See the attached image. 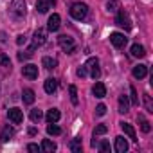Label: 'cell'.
Masks as SVG:
<instances>
[{
  "label": "cell",
  "mask_w": 153,
  "mask_h": 153,
  "mask_svg": "<svg viewBox=\"0 0 153 153\" xmlns=\"http://www.w3.org/2000/svg\"><path fill=\"white\" fill-rule=\"evenodd\" d=\"M68 13H70V16H72L74 20H83V18L87 16V13H88V7H87V4H83V2H76V4L70 6Z\"/></svg>",
  "instance_id": "obj_1"
},
{
  "label": "cell",
  "mask_w": 153,
  "mask_h": 153,
  "mask_svg": "<svg viewBox=\"0 0 153 153\" xmlns=\"http://www.w3.org/2000/svg\"><path fill=\"white\" fill-rule=\"evenodd\" d=\"M45 42H47V31L42 29V27H38V29L34 31V34H33V45L29 47V51L34 52V51H36L38 47H42Z\"/></svg>",
  "instance_id": "obj_2"
},
{
  "label": "cell",
  "mask_w": 153,
  "mask_h": 153,
  "mask_svg": "<svg viewBox=\"0 0 153 153\" xmlns=\"http://www.w3.org/2000/svg\"><path fill=\"white\" fill-rule=\"evenodd\" d=\"M58 43H59V47H61L67 54H72V52L76 51V43H74V38H72V36L61 34V36L58 38Z\"/></svg>",
  "instance_id": "obj_3"
},
{
  "label": "cell",
  "mask_w": 153,
  "mask_h": 153,
  "mask_svg": "<svg viewBox=\"0 0 153 153\" xmlns=\"http://www.w3.org/2000/svg\"><path fill=\"white\" fill-rule=\"evenodd\" d=\"M115 24H117L119 27H123V29H126V31H130V29H131V22H130V16H128V13H126L124 9H117V16H115Z\"/></svg>",
  "instance_id": "obj_4"
},
{
  "label": "cell",
  "mask_w": 153,
  "mask_h": 153,
  "mask_svg": "<svg viewBox=\"0 0 153 153\" xmlns=\"http://www.w3.org/2000/svg\"><path fill=\"white\" fill-rule=\"evenodd\" d=\"M9 11L18 18L25 16V0H13L11 6H9Z\"/></svg>",
  "instance_id": "obj_5"
},
{
  "label": "cell",
  "mask_w": 153,
  "mask_h": 153,
  "mask_svg": "<svg viewBox=\"0 0 153 153\" xmlns=\"http://www.w3.org/2000/svg\"><path fill=\"white\" fill-rule=\"evenodd\" d=\"M99 61H97V58H88V61L85 63V67L87 68H90V76L94 79H99V76H101V70H99Z\"/></svg>",
  "instance_id": "obj_6"
},
{
  "label": "cell",
  "mask_w": 153,
  "mask_h": 153,
  "mask_svg": "<svg viewBox=\"0 0 153 153\" xmlns=\"http://www.w3.org/2000/svg\"><path fill=\"white\" fill-rule=\"evenodd\" d=\"M22 74H24V78H27V79H36L38 78V67L29 63V65H25L22 68Z\"/></svg>",
  "instance_id": "obj_7"
},
{
  "label": "cell",
  "mask_w": 153,
  "mask_h": 153,
  "mask_svg": "<svg viewBox=\"0 0 153 153\" xmlns=\"http://www.w3.org/2000/svg\"><path fill=\"white\" fill-rule=\"evenodd\" d=\"M110 42L114 43V47L121 49V47H124V45H126L128 38H124V34H121V33H112V34H110Z\"/></svg>",
  "instance_id": "obj_8"
},
{
  "label": "cell",
  "mask_w": 153,
  "mask_h": 153,
  "mask_svg": "<svg viewBox=\"0 0 153 153\" xmlns=\"http://www.w3.org/2000/svg\"><path fill=\"white\" fill-rule=\"evenodd\" d=\"M7 117H9V121H11L13 124H20V123L24 121V114H22L20 108H11V110L7 112Z\"/></svg>",
  "instance_id": "obj_9"
},
{
  "label": "cell",
  "mask_w": 153,
  "mask_h": 153,
  "mask_svg": "<svg viewBox=\"0 0 153 153\" xmlns=\"http://www.w3.org/2000/svg\"><path fill=\"white\" fill-rule=\"evenodd\" d=\"M59 22H61V18H59V15H52V16H49V22H47V29L51 31V33H56L58 29H59Z\"/></svg>",
  "instance_id": "obj_10"
},
{
  "label": "cell",
  "mask_w": 153,
  "mask_h": 153,
  "mask_svg": "<svg viewBox=\"0 0 153 153\" xmlns=\"http://www.w3.org/2000/svg\"><path fill=\"white\" fill-rule=\"evenodd\" d=\"M92 94H94L97 99H103V97L106 96V87H105V83L97 81V83L94 85V88H92Z\"/></svg>",
  "instance_id": "obj_11"
},
{
  "label": "cell",
  "mask_w": 153,
  "mask_h": 153,
  "mask_svg": "<svg viewBox=\"0 0 153 153\" xmlns=\"http://www.w3.org/2000/svg\"><path fill=\"white\" fill-rule=\"evenodd\" d=\"M119 112L121 114H128L130 112V99H128V96H119Z\"/></svg>",
  "instance_id": "obj_12"
},
{
  "label": "cell",
  "mask_w": 153,
  "mask_h": 153,
  "mask_svg": "<svg viewBox=\"0 0 153 153\" xmlns=\"http://www.w3.org/2000/svg\"><path fill=\"white\" fill-rule=\"evenodd\" d=\"M121 128H123V131H124L133 142H137V133H135V128H133L131 124H128V123H121Z\"/></svg>",
  "instance_id": "obj_13"
},
{
  "label": "cell",
  "mask_w": 153,
  "mask_h": 153,
  "mask_svg": "<svg viewBox=\"0 0 153 153\" xmlns=\"http://www.w3.org/2000/svg\"><path fill=\"white\" fill-rule=\"evenodd\" d=\"M126 149H128V142H126V139H124L123 135L115 137V151H117V153H124Z\"/></svg>",
  "instance_id": "obj_14"
},
{
  "label": "cell",
  "mask_w": 153,
  "mask_h": 153,
  "mask_svg": "<svg viewBox=\"0 0 153 153\" xmlns=\"http://www.w3.org/2000/svg\"><path fill=\"white\" fill-rule=\"evenodd\" d=\"M43 88H45V92H47V94H54V92H56V88H58V81H56L54 78H49V79H45Z\"/></svg>",
  "instance_id": "obj_15"
},
{
  "label": "cell",
  "mask_w": 153,
  "mask_h": 153,
  "mask_svg": "<svg viewBox=\"0 0 153 153\" xmlns=\"http://www.w3.org/2000/svg\"><path fill=\"white\" fill-rule=\"evenodd\" d=\"M137 121H139V126H140V130H142L144 133H149V131H151V124H149V121H148L142 114L137 115Z\"/></svg>",
  "instance_id": "obj_16"
},
{
  "label": "cell",
  "mask_w": 153,
  "mask_h": 153,
  "mask_svg": "<svg viewBox=\"0 0 153 153\" xmlns=\"http://www.w3.org/2000/svg\"><path fill=\"white\" fill-rule=\"evenodd\" d=\"M146 74H148V67H146V65H137V67H133V78L142 79V78H146Z\"/></svg>",
  "instance_id": "obj_17"
},
{
  "label": "cell",
  "mask_w": 153,
  "mask_h": 153,
  "mask_svg": "<svg viewBox=\"0 0 153 153\" xmlns=\"http://www.w3.org/2000/svg\"><path fill=\"white\" fill-rule=\"evenodd\" d=\"M59 117H61V114H59V110H58V108H51V110L47 112V115H45L47 123H58V121H59Z\"/></svg>",
  "instance_id": "obj_18"
},
{
  "label": "cell",
  "mask_w": 153,
  "mask_h": 153,
  "mask_svg": "<svg viewBox=\"0 0 153 153\" xmlns=\"http://www.w3.org/2000/svg\"><path fill=\"white\" fill-rule=\"evenodd\" d=\"M68 148H70V151H74V153H81V148H83L81 137H76V139H72V140H70V144H68Z\"/></svg>",
  "instance_id": "obj_19"
},
{
  "label": "cell",
  "mask_w": 153,
  "mask_h": 153,
  "mask_svg": "<svg viewBox=\"0 0 153 153\" xmlns=\"http://www.w3.org/2000/svg\"><path fill=\"white\" fill-rule=\"evenodd\" d=\"M13 135H15V128H11V126H4V128H2V133H0V139H2V142H7Z\"/></svg>",
  "instance_id": "obj_20"
},
{
  "label": "cell",
  "mask_w": 153,
  "mask_h": 153,
  "mask_svg": "<svg viewBox=\"0 0 153 153\" xmlns=\"http://www.w3.org/2000/svg\"><path fill=\"white\" fill-rule=\"evenodd\" d=\"M131 56H133V58H144V56H146L144 47L139 45V43H133V45H131Z\"/></svg>",
  "instance_id": "obj_21"
},
{
  "label": "cell",
  "mask_w": 153,
  "mask_h": 153,
  "mask_svg": "<svg viewBox=\"0 0 153 153\" xmlns=\"http://www.w3.org/2000/svg\"><path fill=\"white\" fill-rule=\"evenodd\" d=\"M22 97H24V103H25V105H33L34 99H36V96H34V92H33L31 88H25L24 94H22Z\"/></svg>",
  "instance_id": "obj_22"
},
{
  "label": "cell",
  "mask_w": 153,
  "mask_h": 153,
  "mask_svg": "<svg viewBox=\"0 0 153 153\" xmlns=\"http://www.w3.org/2000/svg\"><path fill=\"white\" fill-rule=\"evenodd\" d=\"M42 65H43L45 68H49V70H51V68H56V65H58V61H56L54 58H49V56H45V58L42 59Z\"/></svg>",
  "instance_id": "obj_23"
},
{
  "label": "cell",
  "mask_w": 153,
  "mask_h": 153,
  "mask_svg": "<svg viewBox=\"0 0 153 153\" xmlns=\"http://www.w3.org/2000/svg\"><path fill=\"white\" fill-rule=\"evenodd\" d=\"M42 149L52 153V151H56V144H54L52 140H49V139H43V142H42Z\"/></svg>",
  "instance_id": "obj_24"
},
{
  "label": "cell",
  "mask_w": 153,
  "mask_h": 153,
  "mask_svg": "<svg viewBox=\"0 0 153 153\" xmlns=\"http://www.w3.org/2000/svg\"><path fill=\"white\" fill-rule=\"evenodd\" d=\"M47 133H49V135H59V133H61V128L56 126V123H49V126H47Z\"/></svg>",
  "instance_id": "obj_25"
},
{
  "label": "cell",
  "mask_w": 153,
  "mask_h": 153,
  "mask_svg": "<svg viewBox=\"0 0 153 153\" xmlns=\"http://www.w3.org/2000/svg\"><path fill=\"white\" fill-rule=\"evenodd\" d=\"M49 7H51V6L45 2V0H38V2H36V9H38V13H47Z\"/></svg>",
  "instance_id": "obj_26"
},
{
  "label": "cell",
  "mask_w": 153,
  "mask_h": 153,
  "mask_svg": "<svg viewBox=\"0 0 153 153\" xmlns=\"http://www.w3.org/2000/svg\"><path fill=\"white\" fill-rule=\"evenodd\" d=\"M68 94H70V101H72V105H78V90H76L74 85L68 87Z\"/></svg>",
  "instance_id": "obj_27"
},
{
  "label": "cell",
  "mask_w": 153,
  "mask_h": 153,
  "mask_svg": "<svg viewBox=\"0 0 153 153\" xmlns=\"http://www.w3.org/2000/svg\"><path fill=\"white\" fill-rule=\"evenodd\" d=\"M42 117H43V112H42V110H38V108L31 110V121H33V123H38Z\"/></svg>",
  "instance_id": "obj_28"
},
{
  "label": "cell",
  "mask_w": 153,
  "mask_h": 153,
  "mask_svg": "<svg viewBox=\"0 0 153 153\" xmlns=\"http://www.w3.org/2000/svg\"><path fill=\"white\" fill-rule=\"evenodd\" d=\"M106 9H108L110 13H117V9H119V4H117V0H108V4H106Z\"/></svg>",
  "instance_id": "obj_29"
},
{
  "label": "cell",
  "mask_w": 153,
  "mask_h": 153,
  "mask_svg": "<svg viewBox=\"0 0 153 153\" xmlns=\"http://www.w3.org/2000/svg\"><path fill=\"white\" fill-rule=\"evenodd\" d=\"M130 103L131 105H139V97H137V90H135V87H130Z\"/></svg>",
  "instance_id": "obj_30"
},
{
  "label": "cell",
  "mask_w": 153,
  "mask_h": 153,
  "mask_svg": "<svg viewBox=\"0 0 153 153\" xmlns=\"http://www.w3.org/2000/svg\"><path fill=\"white\" fill-rule=\"evenodd\" d=\"M108 131V126L106 124H97L96 128H94V135H103V133H106Z\"/></svg>",
  "instance_id": "obj_31"
},
{
  "label": "cell",
  "mask_w": 153,
  "mask_h": 153,
  "mask_svg": "<svg viewBox=\"0 0 153 153\" xmlns=\"http://www.w3.org/2000/svg\"><path fill=\"white\" fill-rule=\"evenodd\" d=\"M144 105H146V110L149 114H153V105H151V97L148 94H144Z\"/></svg>",
  "instance_id": "obj_32"
},
{
  "label": "cell",
  "mask_w": 153,
  "mask_h": 153,
  "mask_svg": "<svg viewBox=\"0 0 153 153\" xmlns=\"http://www.w3.org/2000/svg\"><path fill=\"white\" fill-rule=\"evenodd\" d=\"M76 74H78L79 76V78H87V74H88V68L83 65V67H79L78 70H76Z\"/></svg>",
  "instance_id": "obj_33"
},
{
  "label": "cell",
  "mask_w": 153,
  "mask_h": 153,
  "mask_svg": "<svg viewBox=\"0 0 153 153\" xmlns=\"http://www.w3.org/2000/svg\"><path fill=\"white\" fill-rule=\"evenodd\" d=\"M0 65L2 67H11V61H9V58L6 54H0Z\"/></svg>",
  "instance_id": "obj_34"
},
{
  "label": "cell",
  "mask_w": 153,
  "mask_h": 153,
  "mask_svg": "<svg viewBox=\"0 0 153 153\" xmlns=\"http://www.w3.org/2000/svg\"><path fill=\"white\" fill-rule=\"evenodd\" d=\"M33 56V52L31 51H25V52H18V59L20 61H24V59H27V58H31Z\"/></svg>",
  "instance_id": "obj_35"
},
{
  "label": "cell",
  "mask_w": 153,
  "mask_h": 153,
  "mask_svg": "<svg viewBox=\"0 0 153 153\" xmlns=\"http://www.w3.org/2000/svg\"><path fill=\"white\" fill-rule=\"evenodd\" d=\"M105 114H106V106H105V105H97V108H96V115L101 117V115H105Z\"/></svg>",
  "instance_id": "obj_36"
},
{
  "label": "cell",
  "mask_w": 153,
  "mask_h": 153,
  "mask_svg": "<svg viewBox=\"0 0 153 153\" xmlns=\"http://www.w3.org/2000/svg\"><path fill=\"white\" fill-rule=\"evenodd\" d=\"M99 149H101L103 153H108V151H110V144H108V140H103V142L99 144Z\"/></svg>",
  "instance_id": "obj_37"
},
{
  "label": "cell",
  "mask_w": 153,
  "mask_h": 153,
  "mask_svg": "<svg viewBox=\"0 0 153 153\" xmlns=\"http://www.w3.org/2000/svg\"><path fill=\"white\" fill-rule=\"evenodd\" d=\"M27 149H29V151H33V153H36V151H40V148H38V144H29V146H27Z\"/></svg>",
  "instance_id": "obj_38"
},
{
  "label": "cell",
  "mask_w": 153,
  "mask_h": 153,
  "mask_svg": "<svg viewBox=\"0 0 153 153\" xmlns=\"http://www.w3.org/2000/svg\"><path fill=\"white\" fill-rule=\"evenodd\" d=\"M25 40H27V38H25L24 34H20V36L16 38V43H18V45H24V43H25Z\"/></svg>",
  "instance_id": "obj_39"
},
{
  "label": "cell",
  "mask_w": 153,
  "mask_h": 153,
  "mask_svg": "<svg viewBox=\"0 0 153 153\" xmlns=\"http://www.w3.org/2000/svg\"><path fill=\"white\" fill-rule=\"evenodd\" d=\"M36 133V128H29V135H34Z\"/></svg>",
  "instance_id": "obj_40"
},
{
  "label": "cell",
  "mask_w": 153,
  "mask_h": 153,
  "mask_svg": "<svg viewBox=\"0 0 153 153\" xmlns=\"http://www.w3.org/2000/svg\"><path fill=\"white\" fill-rule=\"evenodd\" d=\"M45 2H47L49 6H54V4H56V0H45Z\"/></svg>",
  "instance_id": "obj_41"
},
{
  "label": "cell",
  "mask_w": 153,
  "mask_h": 153,
  "mask_svg": "<svg viewBox=\"0 0 153 153\" xmlns=\"http://www.w3.org/2000/svg\"><path fill=\"white\" fill-rule=\"evenodd\" d=\"M0 42H6V34L4 33H0Z\"/></svg>",
  "instance_id": "obj_42"
}]
</instances>
